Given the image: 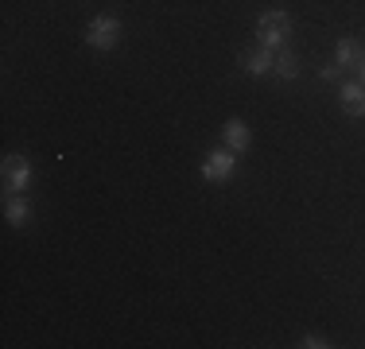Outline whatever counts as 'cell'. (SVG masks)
<instances>
[{"label": "cell", "instance_id": "1", "mask_svg": "<svg viewBox=\"0 0 365 349\" xmlns=\"http://www.w3.org/2000/svg\"><path fill=\"white\" fill-rule=\"evenodd\" d=\"M257 43L268 51H284L292 43V16L272 8V12H260L257 20Z\"/></svg>", "mask_w": 365, "mask_h": 349}, {"label": "cell", "instance_id": "2", "mask_svg": "<svg viewBox=\"0 0 365 349\" xmlns=\"http://www.w3.org/2000/svg\"><path fill=\"white\" fill-rule=\"evenodd\" d=\"M82 39H86V47H93V51L106 55V51H113L120 43V20H117V16H109V12L93 16V20L86 24Z\"/></svg>", "mask_w": 365, "mask_h": 349}, {"label": "cell", "instance_id": "3", "mask_svg": "<svg viewBox=\"0 0 365 349\" xmlns=\"http://www.w3.org/2000/svg\"><path fill=\"white\" fill-rule=\"evenodd\" d=\"M31 187V160L28 155H4V190L8 194H28Z\"/></svg>", "mask_w": 365, "mask_h": 349}, {"label": "cell", "instance_id": "4", "mask_svg": "<svg viewBox=\"0 0 365 349\" xmlns=\"http://www.w3.org/2000/svg\"><path fill=\"white\" fill-rule=\"evenodd\" d=\"M233 167H237V152H230V147L222 144L202 160V179L206 182H225L233 174Z\"/></svg>", "mask_w": 365, "mask_h": 349}, {"label": "cell", "instance_id": "5", "mask_svg": "<svg viewBox=\"0 0 365 349\" xmlns=\"http://www.w3.org/2000/svg\"><path fill=\"white\" fill-rule=\"evenodd\" d=\"M272 63H276V51H268V47H245V51H237V66L245 70L249 78H264V74H272Z\"/></svg>", "mask_w": 365, "mask_h": 349}, {"label": "cell", "instance_id": "6", "mask_svg": "<svg viewBox=\"0 0 365 349\" xmlns=\"http://www.w3.org/2000/svg\"><path fill=\"white\" fill-rule=\"evenodd\" d=\"M222 144L230 147V152L245 155L249 144H253V132H249V125L241 117H230V120H225V128H222Z\"/></svg>", "mask_w": 365, "mask_h": 349}, {"label": "cell", "instance_id": "7", "mask_svg": "<svg viewBox=\"0 0 365 349\" xmlns=\"http://www.w3.org/2000/svg\"><path fill=\"white\" fill-rule=\"evenodd\" d=\"M361 58H365V47L358 39H338V47H334V66H338V74L342 70H361Z\"/></svg>", "mask_w": 365, "mask_h": 349}, {"label": "cell", "instance_id": "8", "mask_svg": "<svg viewBox=\"0 0 365 349\" xmlns=\"http://www.w3.org/2000/svg\"><path fill=\"white\" fill-rule=\"evenodd\" d=\"M338 101H342V113H346V117H354V120L365 117V85H361V82H346L342 93H338Z\"/></svg>", "mask_w": 365, "mask_h": 349}, {"label": "cell", "instance_id": "9", "mask_svg": "<svg viewBox=\"0 0 365 349\" xmlns=\"http://www.w3.org/2000/svg\"><path fill=\"white\" fill-rule=\"evenodd\" d=\"M4 217H8V225H12V229H28V225H31V202L24 194H8Z\"/></svg>", "mask_w": 365, "mask_h": 349}, {"label": "cell", "instance_id": "10", "mask_svg": "<svg viewBox=\"0 0 365 349\" xmlns=\"http://www.w3.org/2000/svg\"><path fill=\"white\" fill-rule=\"evenodd\" d=\"M272 74L280 78V82H292V78H299V55H295L292 47L276 51V63H272Z\"/></svg>", "mask_w": 365, "mask_h": 349}, {"label": "cell", "instance_id": "11", "mask_svg": "<svg viewBox=\"0 0 365 349\" xmlns=\"http://www.w3.org/2000/svg\"><path fill=\"white\" fill-rule=\"evenodd\" d=\"M299 345H303V349H327L330 342H327V338H319V334H303Z\"/></svg>", "mask_w": 365, "mask_h": 349}, {"label": "cell", "instance_id": "12", "mask_svg": "<svg viewBox=\"0 0 365 349\" xmlns=\"http://www.w3.org/2000/svg\"><path fill=\"white\" fill-rule=\"evenodd\" d=\"M358 82L365 85V58H361V70H358Z\"/></svg>", "mask_w": 365, "mask_h": 349}]
</instances>
